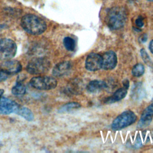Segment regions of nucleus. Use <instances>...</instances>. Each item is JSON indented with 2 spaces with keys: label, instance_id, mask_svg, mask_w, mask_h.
Returning <instances> with one entry per match:
<instances>
[{
  "label": "nucleus",
  "instance_id": "f257e3e1",
  "mask_svg": "<svg viewBox=\"0 0 153 153\" xmlns=\"http://www.w3.org/2000/svg\"><path fill=\"white\" fill-rule=\"evenodd\" d=\"M21 25L26 32L34 35L42 33L47 28L46 23L42 19L32 14L23 16L21 19Z\"/></svg>",
  "mask_w": 153,
  "mask_h": 153
},
{
  "label": "nucleus",
  "instance_id": "f03ea898",
  "mask_svg": "<svg viewBox=\"0 0 153 153\" xmlns=\"http://www.w3.org/2000/svg\"><path fill=\"white\" fill-rule=\"evenodd\" d=\"M105 20L110 29H120L124 26L127 21L126 11L121 7H113L108 12Z\"/></svg>",
  "mask_w": 153,
  "mask_h": 153
},
{
  "label": "nucleus",
  "instance_id": "7ed1b4c3",
  "mask_svg": "<svg viewBox=\"0 0 153 153\" xmlns=\"http://www.w3.org/2000/svg\"><path fill=\"white\" fill-rule=\"evenodd\" d=\"M50 62L45 57H37L32 59L26 66V71L32 75L42 74L49 70Z\"/></svg>",
  "mask_w": 153,
  "mask_h": 153
},
{
  "label": "nucleus",
  "instance_id": "20e7f679",
  "mask_svg": "<svg viewBox=\"0 0 153 153\" xmlns=\"http://www.w3.org/2000/svg\"><path fill=\"white\" fill-rule=\"evenodd\" d=\"M137 120L135 114L130 110L121 113L115 118L112 123L111 127L113 130H120L133 124Z\"/></svg>",
  "mask_w": 153,
  "mask_h": 153
},
{
  "label": "nucleus",
  "instance_id": "39448f33",
  "mask_svg": "<svg viewBox=\"0 0 153 153\" xmlns=\"http://www.w3.org/2000/svg\"><path fill=\"white\" fill-rule=\"evenodd\" d=\"M57 80L50 76H38L33 77L30 80V84L38 90H48L54 88L57 86Z\"/></svg>",
  "mask_w": 153,
  "mask_h": 153
},
{
  "label": "nucleus",
  "instance_id": "423d86ee",
  "mask_svg": "<svg viewBox=\"0 0 153 153\" xmlns=\"http://www.w3.org/2000/svg\"><path fill=\"white\" fill-rule=\"evenodd\" d=\"M17 45L14 41L8 38L0 39V60H7L16 54Z\"/></svg>",
  "mask_w": 153,
  "mask_h": 153
},
{
  "label": "nucleus",
  "instance_id": "0eeeda50",
  "mask_svg": "<svg viewBox=\"0 0 153 153\" xmlns=\"http://www.w3.org/2000/svg\"><path fill=\"white\" fill-rule=\"evenodd\" d=\"M85 66L90 71H96L102 68V56L95 53L89 54L86 58Z\"/></svg>",
  "mask_w": 153,
  "mask_h": 153
},
{
  "label": "nucleus",
  "instance_id": "6e6552de",
  "mask_svg": "<svg viewBox=\"0 0 153 153\" xmlns=\"http://www.w3.org/2000/svg\"><path fill=\"white\" fill-rule=\"evenodd\" d=\"M19 105L14 101L5 97H1L0 99V114H10L16 113L19 108Z\"/></svg>",
  "mask_w": 153,
  "mask_h": 153
},
{
  "label": "nucleus",
  "instance_id": "1a4fd4ad",
  "mask_svg": "<svg viewBox=\"0 0 153 153\" xmlns=\"http://www.w3.org/2000/svg\"><path fill=\"white\" fill-rule=\"evenodd\" d=\"M22 66L20 63L16 60H7L0 65V69L4 71L9 75H15L20 72Z\"/></svg>",
  "mask_w": 153,
  "mask_h": 153
},
{
  "label": "nucleus",
  "instance_id": "9d476101",
  "mask_svg": "<svg viewBox=\"0 0 153 153\" xmlns=\"http://www.w3.org/2000/svg\"><path fill=\"white\" fill-rule=\"evenodd\" d=\"M117 63V57L112 51H108L102 56V68L105 70L114 69Z\"/></svg>",
  "mask_w": 153,
  "mask_h": 153
},
{
  "label": "nucleus",
  "instance_id": "9b49d317",
  "mask_svg": "<svg viewBox=\"0 0 153 153\" xmlns=\"http://www.w3.org/2000/svg\"><path fill=\"white\" fill-rule=\"evenodd\" d=\"M71 64L68 61H64L57 63L53 69V75L60 77L65 75L71 69Z\"/></svg>",
  "mask_w": 153,
  "mask_h": 153
},
{
  "label": "nucleus",
  "instance_id": "f8f14e48",
  "mask_svg": "<svg viewBox=\"0 0 153 153\" xmlns=\"http://www.w3.org/2000/svg\"><path fill=\"white\" fill-rule=\"evenodd\" d=\"M106 87L107 85L105 82L100 80H93L88 84L87 90L90 93H94L104 90Z\"/></svg>",
  "mask_w": 153,
  "mask_h": 153
},
{
  "label": "nucleus",
  "instance_id": "ddd939ff",
  "mask_svg": "<svg viewBox=\"0 0 153 153\" xmlns=\"http://www.w3.org/2000/svg\"><path fill=\"white\" fill-rule=\"evenodd\" d=\"M127 89L123 87L120 88L118 89L111 97H108L106 100V103H114L118 101H120V100L123 99L127 94Z\"/></svg>",
  "mask_w": 153,
  "mask_h": 153
},
{
  "label": "nucleus",
  "instance_id": "4468645a",
  "mask_svg": "<svg viewBox=\"0 0 153 153\" xmlns=\"http://www.w3.org/2000/svg\"><path fill=\"white\" fill-rule=\"evenodd\" d=\"M16 114H18L19 115L22 117L27 121H32L34 118L33 114L32 112L26 107L19 106V108L18 111H17Z\"/></svg>",
  "mask_w": 153,
  "mask_h": 153
},
{
  "label": "nucleus",
  "instance_id": "2eb2a0df",
  "mask_svg": "<svg viewBox=\"0 0 153 153\" xmlns=\"http://www.w3.org/2000/svg\"><path fill=\"white\" fill-rule=\"evenodd\" d=\"M81 106V105L77 102H70L63 105L59 110V112L64 113L71 111L72 110L79 108Z\"/></svg>",
  "mask_w": 153,
  "mask_h": 153
},
{
  "label": "nucleus",
  "instance_id": "dca6fc26",
  "mask_svg": "<svg viewBox=\"0 0 153 153\" xmlns=\"http://www.w3.org/2000/svg\"><path fill=\"white\" fill-rule=\"evenodd\" d=\"M12 93L17 96H22L25 94L26 92V87L23 84L22 82H17L12 88Z\"/></svg>",
  "mask_w": 153,
  "mask_h": 153
},
{
  "label": "nucleus",
  "instance_id": "f3484780",
  "mask_svg": "<svg viewBox=\"0 0 153 153\" xmlns=\"http://www.w3.org/2000/svg\"><path fill=\"white\" fill-rule=\"evenodd\" d=\"M145 72V68L144 66L141 63H137L135 65L132 70L131 73L133 76L136 77H139L142 76Z\"/></svg>",
  "mask_w": 153,
  "mask_h": 153
},
{
  "label": "nucleus",
  "instance_id": "a211bd4d",
  "mask_svg": "<svg viewBox=\"0 0 153 153\" xmlns=\"http://www.w3.org/2000/svg\"><path fill=\"white\" fill-rule=\"evenodd\" d=\"M63 44L65 48L68 51H74L75 48V42L74 39L67 36L63 39Z\"/></svg>",
  "mask_w": 153,
  "mask_h": 153
},
{
  "label": "nucleus",
  "instance_id": "6ab92c4d",
  "mask_svg": "<svg viewBox=\"0 0 153 153\" xmlns=\"http://www.w3.org/2000/svg\"><path fill=\"white\" fill-rule=\"evenodd\" d=\"M140 55L144 62L150 68H153V63L145 49L142 48L140 50Z\"/></svg>",
  "mask_w": 153,
  "mask_h": 153
},
{
  "label": "nucleus",
  "instance_id": "aec40b11",
  "mask_svg": "<svg viewBox=\"0 0 153 153\" xmlns=\"http://www.w3.org/2000/svg\"><path fill=\"white\" fill-rule=\"evenodd\" d=\"M142 115L148 116L152 117H153V103L150 104L143 112Z\"/></svg>",
  "mask_w": 153,
  "mask_h": 153
},
{
  "label": "nucleus",
  "instance_id": "412c9836",
  "mask_svg": "<svg viewBox=\"0 0 153 153\" xmlns=\"http://www.w3.org/2000/svg\"><path fill=\"white\" fill-rule=\"evenodd\" d=\"M10 75L4 71L0 69V82L5 81Z\"/></svg>",
  "mask_w": 153,
  "mask_h": 153
},
{
  "label": "nucleus",
  "instance_id": "4be33fe9",
  "mask_svg": "<svg viewBox=\"0 0 153 153\" xmlns=\"http://www.w3.org/2000/svg\"><path fill=\"white\" fill-rule=\"evenodd\" d=\"M135 23H136V25L138 27H142V26H143V24H144L143 20L142 17H140V16H139V17L136 20Z\"/></svg>",
  "mask_w": 153,
  "mask_h": 153
},
{
  "label": "nucleus",
  "instance_id": "5701e85b",
  "mask_svg": "<svg viewBox=\"0 0 153 153\" xmlns=\"http://www.w3.org/2000/svg\"><path fill=\"white\" fill-rule=\"evenodd\" d=\"M123 86H124V88H127V89L128 88V86H129V82H128V81L127 79L124 80V81H123Z\"/></svg>",
  "mask_w": 153,
  "mask_h": 153
},
{
  "label": "nucleus",
  "instance_id": "b1692460",
  "mask_svg": "<svg viewBox=\"0 0 153 153\" xmlns=\"http://www.w3.org/2000/svg\"><path fill=\"white\" fill-rule=\"evenodd\" d=\"M149 50L153 54V40H152L149 45Z\"/></svg>",
  "mask_w": 153,
  "mask_h": 153
},
{
  "label": "nucleus",
  "instance_id": "393cba45",
  "mask_svg": "<svg viewBox=\"0 0 153 153\" xmlns=\"http://www.w3.org/2000/svg\"><path fill=\"white\" fill-rule=\"evenodd\" d=\"M147 39V37H146V35L145 34H144L142 36V38H141V41L143 42H145Z\"/></svg>",
  "mask_w": 153,
  "mask_h": 153
},
{
  "label": "nucleus",
  "instance_id": "a878e982",
  "mask_svg": "<svg viewBox=\"0 0 153 153\" xmlns=\"http://www.w3.org/2000/svg\"><path fill=\"white\" fill-rule=\"evenodd\" d=\"M3 93H4V90L0 89V99L1 98V97H2V94H3Z\"/></svg>",
  "mask_w": 153,
  "mask_h": 153
},
{
  "label": "nucleus",
  "instance_id": "bb28decb",
  "mask_svg": "<svg viewBox=\"0 0 153 153\" xmlns=\"http://www.w3.org/2000/svg\"><path fill=\"white\" fill-rule=\"evenodd\" d=\"M147 1H153V0H147Z\"/></svg>",
  "mask_w": 153,
  "mask_h": 153
}]
</instances>
